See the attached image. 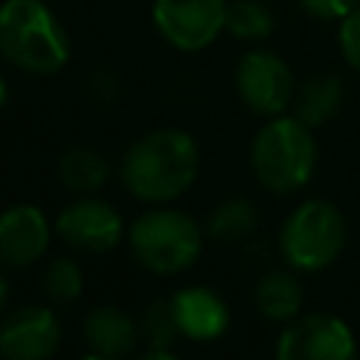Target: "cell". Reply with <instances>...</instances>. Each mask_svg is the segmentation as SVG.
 Returning a JSON list of instances; mask_svg holds the SVG:
<instances>
[{
    "instance_id": "6da1fadb",
    "label": "cell",
    "mask_w": 360,
    "mask_h": 360,
    "mask_svg": "<svg viewBox=\"0 0 360 360\" xmlns=\"http://www.w3.org/2000/svg\"><path fill=\"white\" fill-rule=\"evenodd\" d=\"M197 141L174 127L141 135L121 160L124 188L143 202H169L180 197L197 177Z\"/></svg>"
},
{
    "instance_id": "7a4b0ae2",
    "label": "cell",
    "mask_w": 360,
    "mask_h": 360,
    "mask_svg": "<svg viewBox=\"0 0 360 360\" xmlns=\"http://www.w3.org/2000/svg\"><path fill=\"white\" fill-rule=\"evenodd\" d=\"M0 51L14 68L48 76L68 62L70 42L62 22L45 3L6 0L0 11Z\"/></svg>"
},
{
    "instance_id": "3957f363",
    "label": "cell",
    "mask_w": 360,
    "mask_h": 360,
    "mask_svg": "<svg viewBox=\"0 0 360 360\" xmlns=\"http://www.w3.org/2000/svg\"><path fill=\"white\" fill-rule=\"evenodd\" d=\"M309 129L312 127L295 115H273L256 132L250 146V166L264 188L290 194L307 186L315 169V141Z\"/></svg>"
},
{
    "instance_id": "277c9868",
    "label": "cell",
    "mask_w": 360,
    "mask_h": 360,
    "mask_svg": "<svg viewBox=\"0 0 360 360\" xmlns=\"http://www.w3.org/2000/svg\"><path fill=\"white\" fill-rule=\"evenodd\" d=\"M132 256L158 276H174L191 267L202 250L200 225L174 208H155L129 225Z\"/></svg>"
},
{
    "instance_id": "5b68a950",
    "label": "cell",
    "mask_w": 360,
    "mask_h": 360,
    "mask_svg": "<svg viewBox=\"0 0 360 360\" xmlns=\"http://www.w3.org/2000/svg\"><path fill=\"white\" fill-rule=\"evenodd\" d=\"M278 242L290 267L318 273L340 256L346 245V219L332 202L307 200L287 217Z\"/></svg>"
},
{
    "instance_id": "8992f818",
    "label": "cell",
    "mask_w": 360,
    "mask_h": 360,
    "mask_svg": "<svg viewBox=\"0 0 360 360\" xmlns=\"http://www.w3.org/2000/svg\"><path fill=\"white\" fill-rule=\"evenodd\" d=\"M357 343L346 321L329 312H312L287 321L276 354L281 360H349Z\"/></svg>"
},
{
    "instance_id": "52a82bcc",
    "label": "cell",
    "mask_w": 360,
    "mask_h": 360,
    "mask_svg": "<svg viewBox=\"0 0 360 360\" xmlns=\"http://www.w3.org/2000/svg\"><path fill=\"white\" fill-rule=\"evenodd\" d=\"M225 0H155L152 20L177 51H202L225 28Z\"/></svg>"
},
{
    "instance_id": "ba28073f",
    "label": "cell",
    "mask_w": 360,
    "mask_h": 360,
    "mask_svg": "<svg viewBox=\"0 0 360 360\" xmlns=\"http://www.w3.org/2000/svg\"><path fill=\"white\" fill-rule=\"evenodd\" d=\"M239 98L259 115H281L295 93L292 73L287 62L270 51H248L236 68Z\"/></svg>"
},
{
    "instance_id": "9c48e42d",
    "label": "cell",
    "mask_w": 360,
    "mask_h": 360,
    "mask_svg": "<svg viewBox=\"0 0 360 360\" xmlns=\"http://www.w3.org/2000/svg\"><path fill=\"white\" fill-rule=\"evenodd\" d=\"M56 233L73 250L107 253L121 242L124 222H121V214L110 202L96 200V197H82L59 211Z\"/></svg>"
},
{
    "instance_id": "30bf717a",
    "label": "cell",
    "mask_w": 360,
    "mask_h": 360,
    "mask_svg": "<svg viewBox=\"0 0 360 360\" xmlns=\"http://www.w3.org/2000/svg\"><path fill=\"white\" fill-rule=\"evenodd\" d=\"M62 326L48 307H17L0 323V352L8 360H45L59 349Z\"/></svg>"
},
{
    "instance_id": "8fae6325",
    "label": "cell",
    "mask_w": 360,
    "mask_h": 360,
    "mask_svg": "<svg viewBox=\"0 0 360 360\" xmlns=\"http://www.w3.org/2000/svg\"><path fill=\"white\" fill-rule=\"evenodd\" d=\"M51 239L48 217L31 205H11L0 217V256L8 267H28L42 259Z\"/></svg>"
},
{
    "instance_id": "7c38bea8",
    "label": "cell",
    "mask_w": 360,
    "mask_h": 360,
    "mask_svg": "<svg viewBox=\"0 0 360 360\" xmlns=\"http://www.w3.org/2000/svg\"><path fill=\"white\" fill-rule=\"evenodd\" d=\"M172 304L180 332L188 340H217L228 329V304L208 287H186L172 295Z\"/></svg>"
},
{
    "instance_id": "4fadbf2b",
    "label": "cell",
    "mask_w": 360,
    "mask_h": 360,
    "mask_svg": "<svg viewBox=\"0 0 360 360\" xmlns=\"http://www.w3.org/2000/svg\"><path fill=\"white\" fill-rule=\"evenodd\" d=\"M141 326L118 307H96L82 326V338L96 357H124L135 349Z\"/></svg>"
},
{
    "instance_id": "5bb4252c",
    "label": "cell",
    "mask_w": 360,
    "mask_h": 360,
    "mask_svg": "<svg viewBox=\"0 0 360 360\" xmlns=\"http://www.w3.org/2000/svg\"><path fill=\"white\" fill-rule=\"evenodd\" d=\"M256 309L267 318V321H292L301 309V284L292 273H284V270H270L259 278L256 284Z\"/></svg>"
},
{
    "instance_id": "9a60e30c",
    "label": "cell",
    "mask_w": 360,
    "mask_h": 360,
    "mask_svg": "<svg viewBox=\"0 0 360 360\" xmlns=\"http://www.w3.org/2000/svg\"><path fill=\"white\" fill-rule=\"evenodd\" d=\"M343 98V84L332 73H318L301 84L295 93V118L304 121L307 127H318L329 121Z\"/></svg>"
},
{
    "instance_id": "2e32d148",
    "label": "cell",
    "mask_w": 360,
    "mask_h": 360,
    "mask_svg": "<svg viewBox=\"0 0 360 360\" xmlns=\"http://www.w3.org/2000/svg\"><path fill=\"white\" fill-rule=\"evenodd\" d=\"M107 177H110V163L96 149L76 146L59 158V180L70 191L90 194V191L101 188L107 183Z\"/></svg>"
},
{
    "instance_id": "e0dca14e",
    "label": "cell",
    "mask_w": 360,
    "mask_h": 360,
    "mask_svg": "<svg viewBox=\"0 0 360 360\" xmlns=\"http://www.w3.org/2000/svg\"><path fill=\"white\" fill-rule=\"evenodd\" d=\"M180 323L174 315L172 298H158L149 301L143 315H141V338L149 343L143 352L146 357H174V340L180 338Z\"/></svg>"
},
{
    "instance_id": "ac0fdd59",
    "label": "cell",
    "mask_w": 360,
    "mask_h": 360,
    "mask_svg": "<svg viewBox=\"0 0 360 360\" xmlns=\"http://www.w3.org/2000/svg\"><path fill=\"white\" fill-rule=\"evenodd\" d=\"M256 222H259V214H256V208L250 205V200L231 197V200H222V202L208 214L205 231H208V236H214L217 242H239V239H245V236L253 233Z\"/></svg>"
},
{
    "instance_id": "d6986e66",
    "label": "cell",
    "mask_w": 360,
    "mask_h": 360,
    "mask_svg": "<svg viewBox=\"0 0 360 360\" xmlns=\"http://www.w3.org/2000/svg\"><path fill=\"white\" fill-rule=\"evenodd\" d=\"M225 28L239 39H264L273 31V14L259 0H233L228 3Z\"/></svg>"
},
{
    "instance_id": "ffe728a7",
    "label": "cell",
    "mask_w": 360,
    "mask_h": 360,
    "mask_svg": "<svg viewBox=\"0 0 360 360\" xmlns=\"http://www.w3.org/2000/svg\"><path fill=\"white\" fill-rule=\"evenodd\" d=\"M42 287L45 295L56 304H73L82 295L84 287V276L79 270V264L73 259H53L42 276Z\"/></svg>"
},
{
    "instance_id": "44dd1931",
    "label": "cell",
    "mask_w": 360,
    "mask_h": 360,
    "mask_svg": "<svg viewBox=\"0 0 360 360\" xmlns=\"http://www.w3.org/2000/svg\"><path fill=\"white\" fill-rule=\"evenodd\" d=\"M338 39H340V51H343L346 62H349L354 70H360V6H354V8L340 20Z\"/></svg>"
},
{
    "instance_id": "7402d4cb",
    "label": "cell",
    "mask_w": 360,
    "mask_h": 360,
    "mask_svg": "<svg viewBox=\"0 0 360 360\" xmlns=\"http://www.w3.org/2000/svg\"><path fill=\"white\" fill-rule=\"evenodd\" d=\"M301 6L321 20H343L354 6H360V0H301Z\"/></svg>"
}]
</instances>
